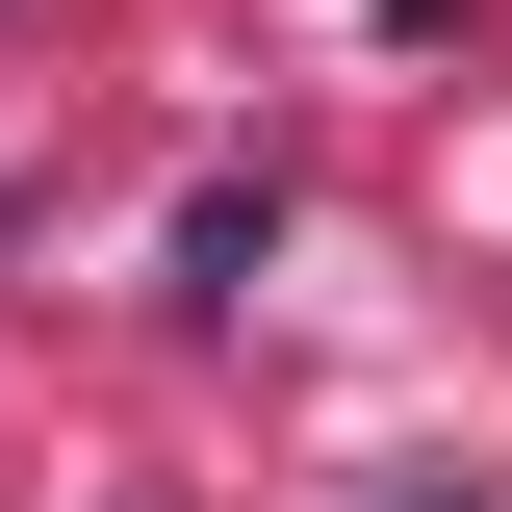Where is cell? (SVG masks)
<instances>
[{
  "mask_svg": "<svg viewBox=\"0 0 512 512\" xmlns=\"http://www.w3.org/2000/svg\"><path fill=\"white\" fill-rule=\"evenodd\" d=\"M256 256H282V180H205L180 205V308H256Z\"/></svg>",
  "mask_w": 512,
  "mask_h": 512,
  "instance_id": "1",
  "label": "cell"
}]
</instances>
